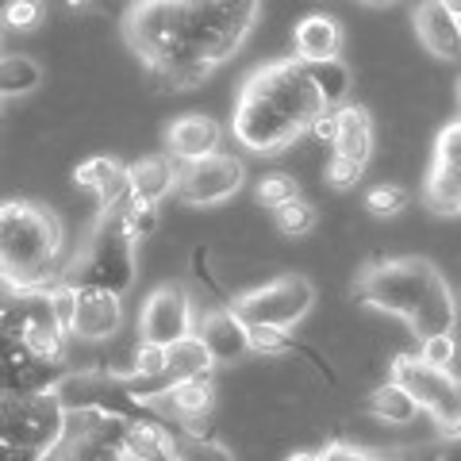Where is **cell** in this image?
Here are the masks:
<instances>
[{"mask_svg":"<svg viewBox=\"0 0 461 461\" xmlns=\"http://www.w3.org/2000/svg\"><path fill=\"white\" fill-rule=\"evenodd\" d=\"M327 104L304 62L277 58L269 66H258L242 81L235 112H230V135L250 154H285L296 142H304L315 115H323Z\"/></svg>","mask_w":461,"mask_h":461,"instance_id":"1","label":"cell"},{"mask_svg":"<svg viewBox=\"0 0 461 461\" xmlns=\"http://www.w3.org/2000/svg\"><path fill=\"white\" fill-rule=\"evenodd\" d=\"M66 227L35 200L0 204V288L12 296H42L66 281Z\"/></svg>","mask_w":461,"mask_h":461,"instance_id":"2","label":"cell"},{"mask_svg":"<svg viewBox=\"0 0 461 461\" xmlns=\"http://www.w3.org/2000/svg\"><path fill=\"white\" fill-rule=\"evenodd\" d=\"M354 300L373 312L403 320L420 342L430 335L454 330V320H457L450 285H446V277L427 258H384V262H369L354 285Z\"/></svg>","mask_w":461,"mask_h":461,"instance_id":"3","label":"cell"},{"mask_svg":"<svg viewBox=\"0 0 461 461\" xmlns=\"http://www.w3.org/2000/svg\"><path fill=\"white\" fill-rule=\"evenodd\" d=\"M123 35L142 66L162 77L173 62L193 54V12L189 0H135L123 16Z\"/></svg>","mask_w":461,"mask_h":461,"instance_id":"4","label":"cell"},{"mask_svg":"<svg viewBox=\"0 0 461 461\" xmlns=\"http://www.w3.org/2000/svg\"><path fill=\"white\" fill-rule=\"evenodd\" d=\"M69 285L108 288V293H131L139 281V242L127 239V230L115 220V212H100L85 239V247L66 266Z\"/></svg>","mask_w":461,"mask_h":461,"instance_id":"5","label":"cell"},{"mask_svg":"<svg viewBox=\"0 0 461 461\" xmlns=\"http://www.w3.org/2000/svg\"><path fill=\"white\" fill-rule=\"evenodd\" d=\"M69 435V408L58 393L0 396V442L50 454Z\"/></svg>","mask_w":461,"mask_h":461,"instance_id":"6","label":"cell"},{"mask_svg":"<svg viewBox=\"0 0 461 461\" xmlns=\"http://www.w3.org/2000/svg\"><path fill=\"white\" fill-rule=\"evenodd\" d=\"M388 377L408 388L415 403L438 423L446 438L461 442V377H454V369L427 366L420 354H400L393 357V373Z\"/></svg>","mask_w":461,"mask_h":461,"instance_id":"7","label":"cell"},{"mask_svg":"<svg viewBox=\"0 0 461 461\" xmlns=\"http://www.w3.org/2000/svg\"><path fill=\"white\" fill-rule=\"evenodd\" d=\"M230 308H235L247 323L293 330L296 323H304L315 308V285L308 277H300V273H285V277H273L269 285L239 293L230 300Z\"/></svg>","mask_w":461,"mask_h":461,"instance_id":"8","label":"cell"},{"mask_svg":"<svg viewBox=\"0 0 461 461\" xmlns=\"http://www.w3.org/2000/svg\"><path fill=\"white\" fill-rule=\"evenodd\" d=\"M196 323L200 320H196L193 293L181 281L158 285L139 308V339L142 342L173 346V342L196 335Z\"/></svg>","mask_w":461,"mask_h":461,"instance_id":"9","label":"cell"},{"mask_svg":"<svg viewBox=\"0 0 461 461\" xmlns=\"http://www.w3.org/2000/svg\"><path fill=\"white\" fill-rule=\"evenodd\" d=\"M247 185V166L235 154H208L200 162H185L181 166V181H177V196L193 208H212L235 196Z\"/></svg>","mask_w":461,"mask_h":461,"instance_id":"10","label":"cell"},{"mask_svg":"<svg viewBox=\"0 0 461 461\" xmlns=\"http://www.w3.org/2000/svg\"><path fill=\"white\" fill-rule=\"evenodd\" d=\"M20 308V346L35 362L47 366H62L66 369V354H69V330L54 320L50 300L42 296H16Z\"/></svg>","mask_w":461,"mask_h":461,"instance_id":"11","label":"cell"},{"mask_svg":"<svg viewBox=\"0 0 461 461\" xmlns=\"http://www.w3.org/2000/svg\"><path fill=\"white\" fill-rule=\"evenodd\" d=\"M77 288V285H74ZM123 327V296L108 293V288H77V308H74V327L69 339L77 342H108L120 335Z\"/></svg>","mask_w":461,"mask_h":461,"instance_id":"12","label":"cell"},{"mask_svg":"<svg viewBox=\"0 0 461 461\" xmlns=\"http://www.w3.org/2000/svg\"><path fill=\"white\" fill-rule=\"evenodd\" d=\"M196 335L204 339V346L212 350V357L220 366H235V362H242V357L254 354V346H250V323L242 320V315L230 308V304L200 315Z\"/></svg>","mask_w":461,"mask_h":461,"instance_id":"13","label":"cell"},{"mask_svg":"<svg viewBox=\"0 0 461 461\" xmlns=\"http://www.w3.org/2000/svg\"><path fill=\"white\" fill-rule=\"evenodd\" d=\"M223 147V127L212 120V115H177L169 127H166V154L177 158V162H200L208 154H220Z\"/></svg>","mask_w":461,"mask_h":461,"instance_id":"14","label":"cell"},{"mask_svg":"<svg viewBox=\"0 0 461 461\" xmlns=\"http://www.w3.org/2000/svg\"><path fill=\"white\" fill-rule=\"evenodd\" d=\"M74 185L81 193H93L100 212H115L131 196V181H127V166L120 158H108V154H96V158H85V162L74 169Z\"/></svg>","mask_w":461,"mask_h":461,"instance_id":"15","label":"cell"},{"mask_svg":"<svg viewBox=\"0 0 461 461\" xmlns=\"http://www.w3.org/2000/svg\"><path fill=\"white\" fill-rule=\"evenodd\" d=\"M293 58L296 62H327V58H342V23L327 12H308L293 27Z\"/></svg>","mask_w":461,"mask_h":461,"instance_id":"16","label":"cell"},{"mask_svg":"<svg viewBox=\"0 0 461 461\" xmlns=\"http://www.w3.org/2000/svg\"><path fill=\"white\" fill-rule=\"evenodd\" d=\"M123 461H173L177 457V435L154 415L142 420H127L123 438H120Z\"/></svg>","mask_w":461,"mask_h":461,"instance_id":"17","label":"cell"},{"mask_svg":"<svg viewBox=\"0 0 461 461\" xmlns=\"http://www.w3.org/2000/svg\"><path fill=\"white\" fill-rule=\"evenodd\" d=\"M415 35L435 58H446V62L461 58V20L442 8V0H423L415 8Z\"/></svg>","mask_w":461,"mask_h":461,"instance_id":"18","label":"cell"},{"mask_svg":"<svg viewBox=\"0 0 461 461\" xmlns=\"http://www.w3.org/2000/svg\"><path fill=\"white\" fill-rule=\"evenodd\" d=\"M127 181H131V196L162 204L166 196H177L181 162L169 154H147V158H139V162L127 166Z\"/></svg>","mask_w":461,"mask_h":461,"instance_id":"19","label":"cell"},{"mask_svg":"<svg viewBox=\"0 0 461 461\" xmlns=\"http://www.w3.org/2000/svg\"><path fill=\"white\" fill-rule=\"evenodd\" d=\"M215 366L220 362L212 357V350L200 335H189V339L166 346V384L169 388L185 384V381H208L215 373Z\"/></svg>","mask_w":461,"mask_h":461,"instance_id":"20","label":"cell"},{"mask_svg":"<svg viewBox=\"0 0 461 461\" xmlns=\"http://www.w3.org/2000/svg\"><path fill=\"white\" fill-rule=\"evenodd\" d=\"M420 411L423 408L415 403V396L403 384H396L393 377L369 393V415L373 420H381V423H388V427H408V423L420 420Z\"/></svg>","mask_w":461,"mask_h":461,"instance_id":"21","label":"cell"},{"mask_svg":"<svg viewBox=\"0 0 461 461\" xmlns=\"http://www.w3.org/2000/svg\"><path fill=\"white\" fill-rule=\"evenodd\" d=\"M335 154H346L354 162H369L373 154V120L366 108L357 104H342L339 108V139H335Z\"/></svg>","mask_w":461,"mask_h":461,"instance_id":"22","label":"cell"},{"mask_svg":"<svg viewBox=\"0 0 461 461\" xmlns=\"http://www.w3.org/2000/svg\"><path fill=\"white\" fill-rule=\"evenodd\" d=\"M42 85V66L32 54H0V100L27 96Z\"/></svg>","mask_w":461,"mask_h":461,"instance_id":"23","label":"cell"},{"mask_svg":"<svg viewBox=\"0 0 461 461\" xmlns=\"http://www.w3.org/2000/svg\"><path fill=\"white\" fill-rule=\"evenodd\" d=\"M158 408H169L177 420H189V415H204L215 411V384L208 381H185V384H173L169 393L158 400Z\"/></svg>","mask_w":461,"mask_h":461,"instance_id":"24","label":"cell"},{"mask_svg":"<svg viewBox=\"0 0 461 461\" xmlns=\"http://www.w3.org/2000/svg\"><path fill=\"white\" fill-rule=\"evenodd\" d=\"M308 74L315 81V89H320L323 104L327 108H342L350 104V89H354V77H350V66L342 62V58H327V62H312Z\"/></svg>","mask_w":461,"mask_h":461,"instance_id":"25","label":"cell"},{"mask_svg":"<svg viewBox=\"0 0 461 461\" xmlns=\"http://www.w3.org/2000/svg\"><path fill=\"white\" fill-rule=\"evenodd\" d=\"M427 204L430 212L438 215H461V169H450V166H430L427 173Z\"/></svg>","mask_w":461,"mask_h":461,"instance_id":"26","label":"cell"},{"mask_svg":"<svg viewBox=\"0 0 461 461\" xmlns=\"http://www.w3.org/2000/svg\"><path fill=\"white\" fill-rule=\"evenodd\" d=\"M115 220L120 227L127 230V239L131 242H147L154 230H158V220H162V204H154V200H142V196H127L120 208H115Z\"/></svg>","mask_w":461,"mask_h":461,"instance_id":"27","label":"cell"},{"mask_svg":"<svg viewBox=\"0 0 461 461\" xmlns=\"http://www.w3.org/2000/svg\"><path fill=\"white\" fill-rule=\"evenodd\" d=\"M254 196H258V204H262V208L277 212V208L293 204V200L300 196V181L293 177V173H269V177L258 181Z\"/></svg>","mask_w":461,"mask_h":461,"instance_id":"28","label":"cell"},{"mask_svg":"<svg viewBox=\"0 0 461 461\" xmlns=\"http://www.w3.org/2000/svg\"><path fill=\"white\" fill-rule=\"evenodd\" d=\"M212 74H215L212 62H204L200 54H189V58H181V62H173L162 74V81L169 89H196V85H204Z\"/></svg>","mask_w":461,"mask_h":461,"instance_id":"29","label":"cell"},{"mask_svg":"<svg viewBox=\"0 0 461 461\" xmlns=\"http://www.w3.org/2000/svg\"><path fill=\"white\" fill-rule=\"evenodd\" d=\"M42 20H47L42 0H8V5L0 8V27H5V32H35Z\"/></svg>","mask_w":461,"mask_h":461,"instance_id":"30","label":"cell"},{"mask_svg":"<svg viewBox=\"0 0 461 461\" xmlns=\"http://www.w3.org/2000/svg\"><path fill=\"white\" fill-rule=\"evenodd\" d=\"M315 220H320V212H315L308 200H293V204H285L273 212V223H277L281 235H308V230L315 227Z\"/></svg>","mask_w":461,"mask_h":461,"instance_id":"31","label":"cell"},{"mask_svg":"<svg viewBox=\"0 0 461 461\" xmlns=\"http://www.w3.org/2000/svg\"><path fill=\"white\" fill-rule=\"evenodd\" d=\"M323 177H327L330 189L350 193L354 185H362V177H366V166H362V162H354V158H346V154H335V150H330L327 166H323Z\"/></svg>","mask_w":461,"mask_h":461,"instance_id":"32","label":"cell"},{"mask_svg":"<svg viewBox=\"0 0 461 461\" xmlns=\"http://www.w3.org/2000/svg\"><path fill=\"white\" fill-rule=\"evenodd\" d=\"M366 208L373 215H381V220H393V215L408 208V193H403L400 185H373L366 193Z\"/></svg>","mask_w":461,"mask_h":461,"instance_id":"33","label":"cell"},{"mask_svg":"<svg viewBox=\"0 0 461 461\" xmlns=\"http://www.w3.org/2000/svg\"><path fill=\"white\" fill-rule=\"evenodd\" d=\"M420 357H423L427 366H435V369H454V357H457V339H454V330L423 339V342H420Z\"/></svg>","mask_w":461,"mask_h":461,"instance_id":"34","label":"cell"},{"mask_svg":"<svg viewBox=\"0 0 461 461\" xmlns=\"http://www.w3.org/2000/svg\"><path fill=\"white\" fill-rule=\"evenodd\" d=\"M177 457L185 461H235L227 446H220L215 438H177Z\"/></svg>","mask_w":461,"mask_h":461,"instance_id":"35","label":"cell"},{"mask_svg":"<svg viewBox=\"0 0 461 461\" xmlns=\"http://www.w3.org/2000/svg\"><path fill=\"white\" fill-rule=\"evenodd\" d=\"M304 139L312 142V147H330V150H335V139H339V108H327L323 115H315Z\"/></svg>","mask_w":461,"mask_h":461,"instance_id":"36","label":"cell"},{"mask_svg":"<svg viewBox=\"0 0 461 461\" xmlns=\"http://www.w3.org/2000/svg\"><path fill=\"white\" fill-rule=\"evenodd\" d=\"M435 162H438V166H450V169H461V123H450V127H446V131L438 135Z\"/></svg>","mask_w":461,"mask_h":461,"instance_id":"37","label":"cell"},{"mask_svg":"<svg viewBox=\"0 0 461 461\" xmlns=\"http://www.w3.org/2000/svg\"><path fill=\"white\" fill-rule=\"evenodd\" d=\"M320 461H377V454H369L354 442H330L320 450Z\"/></svg>","mask_w":461,"mask_h":461,"instance_id":"38","label":"cell"},{"mask_svg":"<svg viewBox=\"0 0 461 461\" xmlns=\"http://www.w3.org/2000/svg\"><path fill=\"white\" fill-rule=\"evenodd\" d=\"M285 461H320V450H296V454H288Z\"/></svg>","mask_w":461,"mask_h":461,"instance_id":"39","label":"cell"},{"mask_svg":"<svg viewBox=\"0 0 461 461\" xmlns=\"http://www.w3.org/2000/svg\"><path fill=\"white\" fill-rule=\"evenodd\" d=\"M442 8L450 12V16H457V20H461V0H442Z\"/></svg>","mask_w":461,"mask_h":461,"instance_id":"40","label":"cell"},{"mask_svg":"<svg viewBox=\"0 0 461 461\" xmlns=\"http://www.w3.org/2000/svg\"><path fill=\"white\" fill-rule=\"evenodd\" d=\"M66 5L74 8V12H85V8H93V0H66Z\"/></svg>","mask_w":461,"mask_h":461,"instance_id":"41","label":"cell"},{"mask_svg":"<svg viewBox=\"0 0 461 461\" xmlns=\"http://www.w3.org/2000/svg\"><path fill=\"white\" fill-rule=\"evenodd\" d=\"M362 5H369V8H384V5H396V0H362Z\"/></svg>","mask_w":461,"mask_h":461,"instance_id":"42","label":"cell"},{"mask_svg":"<svg viewBox=\"0 0 461 461\" xmlns=\"http://www.w3.org/2000/svg\"><path fill=\"white\" fill-rule=\"evenodd\" d=\"M457 104H461V81H457Z\"/></svg>","mask_w":461,"mask_h":461,"instance_id":"43","label":"cell"},{"mask_svg":"<svg viewBox=\"0 0 461 461\" xmlns=\"http://www.w3.org/2000/svg\"><path fill=\"white\" fill-rule=\"evenodd\" d=\"M377 461H400V457H377Z\"/></svg>","mask_w":461,"mask_h":461,"instance_id":"44","label":"cell"},{"mask_svg":"<svg viewBox=\"0 0 461 461\" xmlns=\"http://www.w3.org/2000/svg\"><path fill=\"white\" fill-rule=\"evenodd\" d=\"M0 115H5V100H0Z\"/></svg>","mask_w":461,"mask_h":461,"instance_id":"45","label":"cell"},{"mask_svg":"<svg viewBox=\"0 0 461 461\" xmlns=\"http://www.w3.org/2000/svg\"><path fill=\"white\" fill-rule=\"evenodd\" d=\"M173 461H185V457H173Z\"/></svg>","mask_w":461,"mask_h":461,"instance_id":"46","label":"cell"},{"mask_svg":"<svg viewBox=\"0 0 461 461\" xmlns=\"http://www.w3.org/2000/svg\"><path fill=\"white\" fill-rule=\"evenodd\" d=\"M0 32H5V27H0Z\"/></svg>","mask_w":461,"mask_h":461,"instance_id":"47","label":"cell"}]
</instances>
